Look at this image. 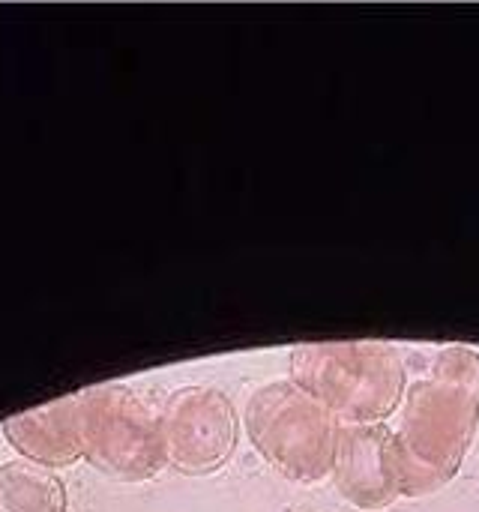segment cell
<instances>
[{"label": "cell", "mask_w": 479, "mask_h": 512, "mask_svg": "<svg viewBox=\"0 0 479 512\" xmlns=\"http://www.w3.org/2000/svg\"><path fill=\"white\" fill-rule=\"evenodd\" d=\"M291 381L345 426L384 423L408 393L402 354L387 342L297 345Z\"/></svg>", "instance_id": "6da1fadb"}, {"label": "cell", "mask_w": 479, "mask_h": 512, "mask_svg": "<svg viewBox=\"0 0 479 512\" xmlns=\"http://www.w3.org/2000/svg\"><path fill=\"white\" fill-rule=\"evenodd\" d=\"M477 429V393L435 378L411 384L396 432L402 498H426L441 492L459 474Z\"/></svg>", "instance_id": "7a4b0ae2"}, {"label": "cell", "mask_w": 479, "mask_h": 512, "mask_svg": "<svg viewBox=\"0 0 479 512\" xmlns=\"http://www.w3.org/2000/svg\"><path fill=\"white\" fill-rule=\"evenodd\" d=\"M246 435L264 462L291 483L333 474L339 420L294 381H270L246 402Z\"/></svg>", "instance_id": "3957f363"}, {"label": "cell", "mask_w": 479, "mask_h": 512, "mask_svg": "<svg viewBox=\"0 0 479 512\" xmlns=\"http://www.w3.org/2000/svg\"><path fill=\"white\" fill-rule=\"evenodd\" d=\"M84 459L120 483L153 480L165 465L162 423L126 387L102 384L75 393Z\"/></svg>", "instance_id": "277c9868"}, {"label": "cell", "mask_w": 479, "mask_h": 512, "mask_svg": "<svg viewBox=\"0 0 479 512\" xmlns=\"http://www.w3.org/2000/svg\"><path fill=\"white\" fill-rule=\"evenodd\" d=\"M165 456L180 474L207 477L228 465L237 450V411L216 387L177 390L159 417Z\"/></svg>", "instance_id": "5b68a950"}, {"label": "cell", "mask_w": 479, "mask_h": 512, "mask_svg": "<svg viewBox=\"0 0 479 512\" xmlns=\"http://www.w3.org/2000/svg\"><path fill=\"white\" fill-rule=\"evenodd\" d=\"M333 483L357 510L378 512L393 507L402 498L396 432L384 423L342 426L333 459Z\"/></svg>", "instance_id": "8992f818"}, {"label": "cell", "mask_w": 479, "mask_h": 512, "mask_svg": "<svg viewBox=\"0 0 479 512\" xmlns=\"http://www.w3.org/2000/svg\"><path fill=\"white\" fill-rule=\"evenodd\" d=\"M3 435L12 450L39 468H69L84 459L81 447V420L78 396H66L24 414H15L3 423Z\"/></svg>", "instance_id": "52a82bcc"}, {"label": "cell", "mask_w": 479, "mask_h": 512, "mask_svg": "<svg viewBox=\"0 0 479 512\" xmlns=\"http://www.w3.org/2000/svg\"><path fill=\"white\" fill-rule=\"evenodd\" d=\"M66 486L33 462L0 465V512H66Z\"/></svg>", "instance_id": "ba28073f"}, {"label": "cell", "mask_w": 479, "mask_h": 512, "mask_svg": "<svg viewBox=\"0 0 479 512\" xmlns=\"http://www.w3.org/2000/svg\"><path fill=\"white\" fill-rule=\"evenodd\" d=\"M432 378L465 387L479 396V354L471 348H444L432 363Z\"/></svg>", "instance_id": "9c48e42d"}]
</instances>
